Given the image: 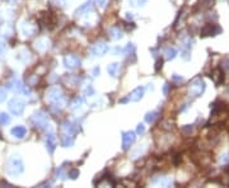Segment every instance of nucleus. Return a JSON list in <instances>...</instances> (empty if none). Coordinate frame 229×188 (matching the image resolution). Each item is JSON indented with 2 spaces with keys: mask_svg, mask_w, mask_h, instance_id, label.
I'll list each match as a JSON object with an SVG mask.
<instances>
[{
  "mask_svg": "<svg viewBox=\"0 0 229 188\" xmlns=\"http://www.w3.org/2000/svg\"><path fill=\"white\" fill-rule=\"evenodd\" d=\"M23 170H24V165H23L22 159L18 155L10 156L8 163H6V172H8V174L18 176V174H22Z\"/></svg>",
  "mask_w": 229,
  "mask_h": 188,
  "instance_id": "1",
  "label": "nucleus"
},
{
  "mask_svg": "<svg viewBox=\"0 0 229 188\" xmlns=\"http://www.w3.org/2000/svg\"><path fill=\"white\" fill-rule=\"evenodd\" d=\"M205 92V83L201 78H195L194 80L191 82L190 86H188V93H190V96L192 97H200L201 94Z\"/></svg>",
  "mask_w": 229,
  "mask_h": 188,
  "instance_id": "2",
  "label": "nucleus"
},
{
  "mask_svg": "<svg viewBox=\"0 0 229 188\" xmlns=\"http://www.w3.org/2000/svg\"><path fill=\"white\" fill-rule=\"evenodd\" d=\"M8 108L10 113H13L14 116H20L24 112V108H26V103L23 99L20 98H13L8 102Z\"/></svg>",
  "mask_w": 229,
  "mask_h": 188,
  "instance_id": "3",
  "label": "nucleus"
},
{
  "mask_svg": "<svg viewBox=\"0 0 229 188\" xmlns=\"http://www.w3.org/2000/svg\"><path fill=\"white\" fill-rule=\"evenodd\" d=\"M32 124L37 128H45L48 124V117L45 112H36L32 117Z\"/></svg>",
  "mask_w": 229,
  "mask_h": 188,
  "instance_id": "4",
  "label": "nucleus"
},
{
  "mask_svg": "<svg viewBox=\"0 0 229 188\" xmlns=\"http://www.w3.org/2000/svg\"><path fill=\"white\" fill-rule=\"evenodd\" d=\"M62 61H64L65 68L70 69V70L79 68L80 64H82V60L79 59V56H76V55H66L65 57H64Z\"/></svg>",
  "mask_w": 229,
  "mask_h": 188,
  "instance_id": "5",
  "label": "nucleus"
},
{
  "mask_svg": "<svg viewBox=\"0 0 229 188\" xmlns=\"http://www.w3.org/2000/svg\"><path fill=\"white\" fill-rule=\"evenodd\" d=\"M46 98L48 102H51V103H55L57 102V100H60L62 98V90L60 86H51L47 93H46Z\"/></svg>",
  "mask_w": 229,
  "mask_h": 188,
  "instance_id": "6",
  "label": "nucleus"
},
{
  "mask_svg": "<svg viewBox=\"0 0 229 188\" xmlns=\"http://www.w3.org/2000/svg\"><path fill=\"white\" fill-rule=\"evenodd\" d=\"M135 140H136V132H134V131L122 132V149L129 150L130 146L135 142Z\"/></svg>",
  "mask_w": 229,
  "mask_h": 188,
  "instance_id": "7",
  "label": "nucleus"
},
{
  "mask_svg": "<svg viewBox=\"0 0 229 188\" xmlns=\"http://www.w3.org/2000/svg\"><path fill=\"white\" fill-rule=\"evenodd\" d=\"M107 51H108V45L104 43V42H98L90 48V54H92V56H94V57L103 56V55L107 54Z\"/></svg>",
  "mask_w": 229,
  "mask_h": 188,
  "instance_id": "8",
  "label": "nucleus"
},
{
  "mask_svg": "<svg viewBox=\"0 0 229 188\" xmlns=\"http://www.w3.org/2000/svg\"><path fill=\"white\" fill-rule=\"evenodd\" d=\"M221 32V28L217 24H206L201 30V36L206 37V36H217Z\"/></svg>",
  "mask_w": 229,
  "mask_h": 188,
  "instance_id": "9",
  "label": "nucleus"
},
{
  "mask_svg": "<svg viewBox=\"0 0 229 188\" xmlns=\"http://www.w3.org/2000/svg\"><path fill=\"white\" fill-rule=\"evenodd\" d=\"M144 93H145V89L143 88V86H138V88H135L127 96V102H139V100L144 97Z\"/></svg>",
  "mask_w": 229,
  "mask_h": 188,
  "instance_id": "10",
  "label": "nucleus"
},
{
  "mask_svg": "<svg viewBox=\"0 0 229 188\" xmlns=\"http://www.w3.org/2000/svg\"><path fill=\"white\" fill-rule=\"evenodd\" d=\"M210 78L213 79L214 83H215L217 85H220L221 83L224 82V73H223V70H221L220 68L214 69L211 71V74H210Z\"/></svg>",
  "mask_w": 229,
  "mask_h": 188,
  "instance_id": "11",
  "label": "nucleus"
},
{
  "mask_svg": "<svg viewBox=\"0 0 229 188\" xmlns=\"http://www.w3.org/2000/svg\"><path fill=\"white\" fill-rule=\"evenodd\" d=\"M89 12H92V3L90 2L80 5L79 8L75 10V17H83L85 14H89Z\"/></svg>",
  "mask_w": 229,
  "mask_h": 188,
  "instance_id": "12",
  "label": "nucleus"
},
{
  "mask_svg": "<svg viewBox=\"0 0 229 188\" xmlns=\"http://www.w3.org/2000/svg\"><path fill=\"white\" fill-rule=\"evenodd\" d=\"M36 31H37L36 26L30 23V22H24V23H22V32H23L24 36H33L36 33Z\"/></svg>",
  "mask_w": 229,
  "mask_h": 188,
  "instance_id": "13",
  "label": "nucleus"
},
{
  "mask_svg": "<svg viewBox=\"0 0 229 188\" xmlns=\"http://www.w3.org/2000/svg\"><path fill=\"white\" fill-rule=\"evenodd\" d=\"M10 134L17 137V139H23V137L27 135V128L24 126H16L10 130Z\"/></svg>",
  "mask_w": 229,
  "mask_h": 188,
  "instance_id": "14",
  "label": "nucleus"
},
{
  "mask_svg": "<svg viewBox=\"0 0 229 188\" xmlns=\"http://www.w3.org/2000/svg\"><path fill=\"white\" fill-rule=\"evenodd\" d=\"M46 145L50 154H52L56 149V136L54 134H48L46 137Z\"/></svg>",
  "mask_w": 229,
  "mask_h": 188,
  "instance_id": "15",
  "label": "nucleus"
},
{
  "mask_svg": "<svg viewBox=\"0 0 229 188\" xmlns=\"http://www.w3.org/2000/svg\"><path fill=\"white\" fill-rule=\"evenodd\" d=\"M108 34H110V37L112 40H121V38H122V36H124L122 31H121L118 27L110 28V30H108Z\"/></svg>",
  "mask_w": 229,
  "mask_h": 188,
  "instance_id": "16",
  "label": "nucleus"
},
{
  "mask_svg": "<svg viewBox=\"0 0 229 188\" xmlns=\"http://www.w3.org/2000/svg\"><path fill=\"white\" fill-rule=\"evenodd\" d=\"M152 183L153 184H157V186H162V187H168L172 184V178L169 177H159L158 179H154L152 180Z\"/></svg>",
  "mask_w": 229,
  "mask_h": 188,
  "instance_id": "17",
  "label": "nucleus"
},
{
  "mask_svg": "<svg viewBox=\"0 0 229 188\" xmlns=\"http://www.w3.org/2000/svg\"><path fill=\"white\" fill-rule=\"evenodd\" d=\"M48 46H50V42L46 38H40L38 41H36V43H34V47L37 48L38 51H46V50L48 48Z\"/></svg>",
  "mask_w": 229,
  "mask_h": 188,
  "instance_id": "18",
  "label": "nucleus"
},
{
  "mask_svg": "<svg viewBox=\"0 0 229 188\" xmlns=\"http://www.w3.org/2000/svg\"><path fill=\"white\" fill-rule=\"evenodd\" d=\"M62 131H64V134H65V135L73 136V135L75 134V127H74V125L71 124V122L65 121V122L62 124Z\"/></svg>",
  "mask_w": 229,
  "mask_h": 188,
  "instance_id": "19",
  "label": "nucleus"
},
{
  "mask_svg": "<svg viewBox=\"0 0 229 188\" xmlns=\"http://www.w3.org/2000/svg\"><path fill=\"white\" fill-rule=\"evenodd\" d=\"M8 88L14 92H20V90H23V84L20 80H18V79H14V80H12L8 84Z\"/></svg>",
  "mask_w": 229,
  "mask_h": 188,
  "instance_id": "20",
  "label": "nucleus"
},
{
  "mask_svg": "<svg viewBox=\"0 0 229 188\" xmlns=\"http://www.w3.org/2000/svg\"><path fill=\"white\" fill-rule=\"evenodd\" d=\"M118 69H120V64L118 62H113V64H110L108 66H107V71H108V74L114 78L117 76V73H118Z\"/></svg>",
  "mask_w": 229,
  "mask_h": 188,
  "instance_id": "21",
  "label": "nucleus"
},
{
  "mask_svg": "<svg viewBox=\"0 0 229 188\" xmlns=\"http://www.w3.org/2000/svg\"><path fill=\"white\" fill-rule=\"evenodd\" d=\"M61 144H62V146H64V148L73 146V144H74V139H73V136H70V135H65V134H64L62 139H61Z\"/></svg>",
  "mask_w": 229,
  "mask_h": 188,
  "instance_id": "22",
  "label": "nucleus"
},
{
  "mask_svg": "<svg viewBox=\"0 0 229 188\" xmlns=\"http://www.w3.org/2000/svg\"><path fill=\"white\" fill-rule=\"evenodd\" d=\"M164 55H166L167 60H173L177 56V50L174 47H168V48H166V51H164Z\"/></svg>",
  "mask_w": 229,
  "mask_h": 188,
  "instance_id": "23",
  "label": "nucleus"
},
{
  "mask_svg": "<svg viewBox=\"0 0 229 188\" xmlns=\"http://www.w3.org/2000/svg\"><path fill=\"white\" fill-rule=\"evenodd\" d=\"M83 103H84V98H82V97H76V98L73 99V102L70 103V108H71V110H76V108L82 107Z\"/></svg>",
  "mask_w": 229,
  "mask_h": 188,
  "instance_id": "24",
  "label": "nucleus"
},
{
  "mask_svg": "<svg viewBox=\"0 0 229 188\" xmlns=\"http://www.w3.org/2000/svg\"><path fill=\"white\" fill-rule=\"evenodd\" d=\"M17 59L26 62V61L30 60V52L26 51V50H20V51L17 54Z\"/></svg>",
  "mask_w": 229,
  "mask_h": 188,
  "instance_id": "25",
  "label": "nucleus"
},
{
  "mask_svg": "<svg viewBox=\"0 0 229 188\" xmlns=\"http://www.w3.org/2000/svg\"><path fill=\"white\" fill-rule=\"evenodd\" d=\"M157 112H149V113H146V116H145V122H148V124H153L154 122V120L157 118Z\"/></svg>",
  "mask_w": 229,
  "mask_h": 188,
  "instance_id": "26",
  "label": "nucleus"
},
{
  "mask_svg": "<svg viewBox=\"0 0 229 188\" xmlns=\"http://www.w3.org/2000/svg\"><path fill=\"white\" fill-rule=\"evenodd\" d=\"M10 122V117L6 113H0V125H8Z\"/></svg>",
  "mask_w": 229,
  "mask_h": 188,
  "instance_id": "27",
  "label": "nucleus"
},
{
  "mask_svg": "<svg viewBox=\"0 0 229 188\" xmlns=\"http://www.w3.org/2000/svg\"><path fill=\"white\" fill-rule=\"evenodd\" d=\"M132 6H144L148 0H129Z\"/></svg>",
  "mask_w": 229,
  "mask_h": 188,
  "instance_id": "28",
  "label": "nucleus"
},
{
  "mask_svg": "<svg viewBox=\"0 0 229 188\" xmlns=\"http://www.w3.org/2000/svg\"><path fill=\"white\" fill-rule=\"evenodd\" d=\"M94 94V88H93L92 85H88L87 88L84 89V96L85 97H90V96H93Z\"/></svg>",
  "mask_w": 229,
  "mask_h": 188,
  "instance_id": "29",
  "label": "nucleus"
},
{
  "mask_svg": "<svg viewBox=\"0 0 229 188\" xmlns=\"http://www.w3.org/2000/svg\"><path fill=\"white\" fill-rule=\"evenodd\" d=\"M90 3H94V4H97L99 8H104L106 6V4H107V0H89Z\"/></svg>",
  "mask_w": 229,
  "mask_h": 188,
  "instance_id": "30",
  "label": "nucleus"
},
{
  "mask_svg": "<svg viewBox=\"0 0 229 188\" xmlns=\"http://www.w3.org/2000/svg\"><path fill=\"white\" fill-rule=\"evenodd\" d=\"M68 176H69L71 179H75L76 177H79V170H78V169H71V170L68 173Z\"/></svg>",
  "mask_w": 229,
  "mask_h": 188,
  "instance_id": "31",
  "label": "nucleus"
},
{
  "mask_svg": "<svg viewBox=\"0 0 229 188\" xmlns=\"http://www.w3.org/2000/svg\"><path fill=\"white\" fill-rule=\"evenodd\" d=\"M144 132H145V126H144V124H139L138 127H136V134H138V135H143Z\"/></svg>",
  "mask_w": 229,
  "mask_h": 188,
  "instance_id": "32",
  "label": "nucleus"
},
{
  "mask_svg": "<svg viewBox=\"0 0 229 188\" xmlns=\"http://www.w3.org/2000/svg\"><path fill=\"white\" fill-rule=\"evenodd\" d=\"M5 98H6V90H5L4 88H2V86H0V103L4 102Z\"/></svg>",
  "mask_w": 229,
  "mask_h": 188,
  "instance_id": "33",
  "label": "nucleus"
},
{
  "mask_svg": "<svg viewBox=\"0 0 229 188\" xmlns=\"http://www.w3.org/2000/svg\"><path fill=\"white\" fill-rule=\"evenodd\" d=\"M220 163L221 164H228L229 163V155L228 154H223L220 156Z\"/></svg>",
  "mask_w": 229,
  "mask_h": 188,
  "instance_id": "34",
  "label": "nucleus"
},
{
  "mask_svg": "<svg viewBox=\"0 0 229 188\" xmlns=\"http://www.w3.org/2000/svg\"><path fill=\"white\" fill-rule=\"evenodd\" d=\"M172 78H173V80H174V82H177V83H181V82H183V78H182V76H180L178 74H173V76H172Z\"/></svg>",
  "mask_w": 229,
  "mask_h": 188,
  "instance_id": "35",
  "label": "nucleus"
},
{
  "mask_svg": "<svg viewBox=\"0 0 229 188\" xmlns=\"http://www.w3.org/2000/svg\"><path fill=\"white\" fill-rule=\"evenodd\" d=\"M5 50H6V45H5L4 42L0 41V55H3L5 52Z\"/></svg>",
  "mask_w": 229,
  "mask_h": 188,
  "instance_id": "36",
  "label": "nucleus"
},
{
  "mask_svg": "<svg viewBox=\"0 0 229 188\" xmlns=\"http://www.w3.org/2000/svg\"><path fill=\"white\" fill-rule=\"evenodd\" d=\"M163 94H164V96H168V94H169V84H164V86H163Z\"/></svg>",
  "mask_w": 229,
  "mask_h": 188,
  "instance_id": "37",
  "label": "nucleus"
},
{
  "mask_svg": "<svg viewBox=\"0 0 229 188\" xmlns=\"http://www.w3.org/2000/svg\"><path fill=\"white\" fill-rule=\"evenodd\" d=\"M99 71H101V70H99V68H94V69H93V76H97Z\"/></svg>",
  "mask_w": 229,
  "mask_h": 188,
  "instance_id": "38",
  "label": "nucleus"
},
{
  "mask_svg": "<svg viewBox=\"0 0 229 188\" xmlns=\"http://www.w3.org/2000/svg\"><path fill=\"white\" fill-rule=\"evenodd\" d=\"M192 128H194V127H183V130H185V131H192Z\"/></svg>",
  "mask_w": 229,
  "mask_h": 188,
  "instance_id": "39",
  "label": "nucleus"
},
{
  "mask_svg": "<svg viewBox=\"0 0 229 188\" xmlns=\"http://www.w3.org/2000/svg\"><path fill=\"white\" fill-rule=\"evenodd\" d=\"M127 14V16H126V18L127 19H132V16H131V13H126Z\"/></svg>",
  "mask_w": 229,
  "mask_h": 188,
  "instance_id": "40",
  "label": "nucleus"
},
{
  "mask_svg": "<svg viewBox=\"0 0 229 188\" xmlns=\"http://www.w3.org/2000/svg\"><path fill=\"white\" fill-rule=\"evenodd\" d=\"M6 2H8V0H6Z\"/></svg>",
  "mask_w": 229,
  "mask_h": 188,
  "instance_id": "41",
  "label": "nucleus"
}]
</instances>
